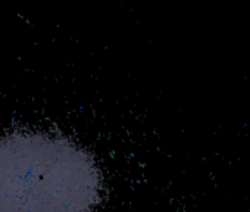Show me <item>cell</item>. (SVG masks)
Masks as SVG:
<instances>
[{"instance_id": "1", "label": "cell", "mask_w": 250, "mask_h": 212, "mask_svg": "<svg viewBox=\"0 0 250 212\" xmlns=\"http://www.w3.org/2000/svg\"><path fill=\"white\" fill-rule=\"evenodd\" d=\"M102 175L68 137L17 130L0 137V212H94Z\"/></svg>"}]
</instances>
